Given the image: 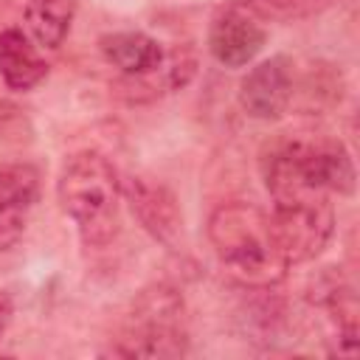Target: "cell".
Here are the masks:
<instances>
[{
  "instance_id": "1",
  "label": "cell",
  "mask_w": 360,
  "mask_h": 360,
  "mask_svg": "<svg viewBox=\"0 0 360 360\" xmlns=\"http://www.w3.org/2000/svg\"><path fill=\"white\" fill-rule=\"evenodd\" d=\"M208 239L219 264L245 287H273L290 270L270 214L253 202L219 205L208 219Z\"/></svg>"
},
{
  "instance_id": "2",
  "label": "cell",
  "mask_w": 360,
  "mask_h": 360,
  "mask_svg": "<svg viewBox=\"0 0 360 360\" xmlns=\"http://www.w3.org/2000/svg\"><path fill=\"white\" fill-rule=\"evenodd\" d=\"M62 211L76 222L87 248H104L118 233L124 186L115 166L101 152L73 155L56 183Z\"/></svg>"
},
{
  "instance_id": "3",
  "label": "cell",
  "mask_w": 360,
  "mask_h": 360,
  "mask_svg": "<svg viewBox=\"0 0 360 360\" xmlns=\"http://www.w3.org/2000/svg\"><path fill=\"white\" fill-rule=\"evenodd\" d=\"M273 231L290 264L315 259L332 239L335 211L329 194L312 188H281L273 191Z\"/></svg>"
},
{
  "instance_id": "4",
  "label": "cell",
  "mask_w": 360,
  "mask_h": 360,
  "mask_svg": "<svg viewBox=\"0 0 360 360\" xmlns=\"http://www.w3.org/2000/svg\"><path fill=\"white\" fill-rule=\"evenodd\" d=\"M177 298L169 290L146 298V309L124 338V354L129 357H177L186 352V338L177 326Z\"/></svg>"
},
{
  "instance_id": "5",
  "label": "cell",
  "mask_w": 360,
  "mask_h": 360,
  "mask_svg": "<svg viewBox=\"0 0 360 360\" xmlns=\"http://www.w3.org/2000/svg\"><path fill=\"white\" fill-rule=\"evenodd\" d=\"M292 65L287 56H270L239 82V104L256 121H276L292 101Z\"/></svg>"
},
{
  "instance_id": "6",
  "label": "cell",
  "mask_w": 360,
  "mask_h": 360,
  "mask_svg": "<svg viewBox=\"0 0 360 360\" xmlns=\"http://www.w3.org/2000/svg\"><path fill=\"white\" fill-rule=\"evenodd\" d=\"M264 28L259 25L256 14L245 6H231L219 11L208 31V51L225 68H242L259 56L264 48Z\"/></svg>"
},
{
  "instance_id": "7",
  "label": "cell",
  "mask_w": 360,
  "mask_h": 360,
  "mask_svg": "<svg viewBox=\"0 0 360 360\" xmlns=\"http://www.w3.org/2000/svg\"><path fill=\"white\" fill-rule=\"evenodd\" d=\"M39 197V172L28 163L0 169V250H11L28 225Z\"/></svg>"
},
{
  "instance_id": "8",
  "label": "cell",
  "mask_w": 360,
  "mask_h": 360,
  "mask_svg": "<svg viewBox=\"0 0 360 360\" xmlns=\"http://www.w3.org/2000/svg\"><path fill=\"white\" fill-rule=\"evenodd\" d=\"M127 200L132 205V214L155 239H160L163 245H174L183 217L174 194L166 186L152 183L146 177H132L127 186Z\"/></svg>"
},
{
  "instance_id": "9",
  "label": "cell",
  "mask_w": 360,
  "mask_h": 360,
  "mask_svg": "<svg viewBox=\"0 0 360 360\" xmlns=\"http://www.w3.org/2000/svg\"><path fill=\"white\" fill-rule=\"evenodd\" d=\"M0 76L11 90H31L48 76L37 42L20 28H6L0 34Z\"/></svg>"
},
{
  "instance_id": "10",
  "label": "cell",
  "mask_w": 360,
  "mask_h": 360,
  "mask_svg": "<svg viewBox=\"0 0 360 360\" xmlns=\"http://www.w3.org/2000/svg\"><path fill=\"white\" fill-rule=\"evenodd\" d=\"M98 48L104 53V59L110 65H115L124 76L135 79V76H146L152 73L160 62H163V48L158 39H152L149 34L141 31H115V34H104L98 39Z\"/></svg>"
},
{
  "instance_id": "11",
  "label": "cell",
  "mask_w": 360,
  "mask_h": 360,
  "mask_svg": "<svg viewBox=\"0 0 360 360\" xmlns=\"http://www.w3.org/2000/svg\"><path fill=\"white\" fill-rule=\"evenodd\" d=\"M76 0H28L25 3V25L28 37L37 42V48L56 51L76 17Z\"/></svg>"
},
{
  "instance_id": "12",
  "label": "cell",
  "mask_w": 360,
  "mask_h": 360,
  "mask_svg": "<svg viewBox=\"0 0 360 360\" xmlns=\"http://www.w3.org/2000/svg\"><path fill=\"white\" fill-rule=\"evenodd\" d=\"M332 0H248L245 8L256 17H270V20H301L309 14H318L326 8Z\"/></svg>"
},
{
  "instance_id": "13",
  "label": "cell",
  "mask_w": 360,
  "mask_h": 360,
  "mask_svg": "<svg viewBox=\"0 0 360 360\" xmlns=\"http://www.w3.org/2000/svg\"><path fill=\"white\" fill-rule=\"evenodd\" d=\"M8 321H11V298L8 292H0V335L8 326Z\"/></svg>"
}]
</instances>
